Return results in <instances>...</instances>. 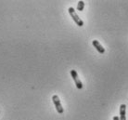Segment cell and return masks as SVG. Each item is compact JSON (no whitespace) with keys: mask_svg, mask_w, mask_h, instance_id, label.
Instances as JSON below:
<instances>
[{"mask_svg":"<svg viewBox=\"0 0 128 120\" xmlns=\"http://www.w3.org/2000/svg\"><path fill=\"white\" fill-rule=\"evenodd\" d=\"M125 113H126V105L121 104V106H120V117H119L120 120H126Z\"/></svg>","mask_w":128,"mask_h":120,"instance_id":"cell-5","label":"cell"},{"mask_svg":"<svg viewBox=\"0 0 128 120\" xmlns=\"http://www.w3.org/2000/svg\"><path fill=\"white\" fill-rule=\"evenodd\" d=\"M92 44H93L94 48H96V49L99 52V53H100V54H103V53H105V49L103 48L102 46H101V44H100V43H99L98 40H93Z\"/></svg>","mask_w":128,"mask_h":120,"instance_id":"cell-4","label":"cell"},{"mask_svg":"<svg viewBox=\"0 0 128 120\" xmlns=\"http://www.w3.org/2000/svg\"><path fill=\"white\" fill-rule=\"evenodd\" d=\"M52 101L54 102L55 104V107H56V110L58 112V114H63V107H62V105H61V102H60V98H58V95H54L53 97H52Z\"/></svg>","mask_w":128,"mask_h":120,"instance_id":"cell-2","label":"cell"},{"mask_svg":"<svg viewBox=\"0 0 128 120\" xmlns=\"http://www.w3.org/2000/svg\"><path fill=\"white\" fill-rule=\"evenodd\" d=\"M113 120H120L119 116H113Z\"/></svg>","mask_w":128,"mask_h":120,"instance_id":"cell-7","label":"cell"},{"mask_svg":"<svg viewBox=\"0 0 128 120\" xmlns=\"http://www.w3.org/2000/svg\"><path fill=\"white\" fill-rule=\"evenodd\" d=\"M70 75H72V79L74 80V83L76 85V88H79V89H82V88H83V83L81 82V80L79 79V77H78L77 72L75 71V70H70Z\"/></svg>","mask_w":128,"mask_h":120,"instance_id":"cell-3","label":"cell"},{"mask_svg":"<svg viewBox=\"0 0 128 120\" xmlns=\"http://www.w3.org/2000/svg\"><path fill=\"white\" fill-rule=\"evenodd\" d=\"M68 11H69V13H70V17H72V20L74 21V23H76L78 26L82 27V26L84 25V22L82 21V20H81L80 17L78 16V14H77L76 11L74 10V8H69Z\"/></svg>","mask_w":128,"mask_h":120,"instance_id":"cell-1","label":"cell"},{"mask_svg":"<svg viewBox=\"0 0 128 120\" xmlns=\"http://www.w3.org/2000/svg\"><path fill=\"white\" fill-rule=\"evenodd\" d=\"M84 8V1H79V2H78V5H77V10L83 11Z\"/></svg>","mask_w":128,"mask_h":120,"instance_id":"cell-6","label":"cell"}]
</instances>
